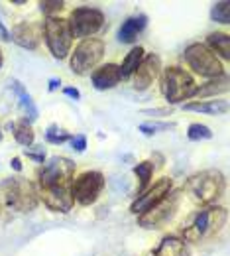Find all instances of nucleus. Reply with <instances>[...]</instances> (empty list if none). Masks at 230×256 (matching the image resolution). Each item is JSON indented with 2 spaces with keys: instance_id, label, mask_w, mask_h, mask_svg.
Wrapping results in <instances>:
<instances>
[{
  "instance_id": "nucleus-29",
  "label": "nucleus",
  "mask_w": 230,
  "mask_h": 256,
  "mask_svg": "<svg viewBox=\"0 0 230 256\" xmlns=\"http://www.w3.org/2000/svg\"><path fill=\"white\" fill-rule=\"evenodd\" d=\"M175 124L173 122H142L138 130L142 132V134H146V136H154V134H158L160 130H169V128H173Z\"/></svg>"
},
{
  "instance_id": "nucleus-8",
  "label": "nucleus",
  "mask_w": 230,
  "mask_h": 256,
  "mask_svg": "<svg viewBox=\"0 0 230 256\" xmlns=\"http://www.w3.org/2000/svg\"><path fill=\"white\" fill-rule=\"evenodd\" d=\"M102 56H104V42L99 38H87L71 54L69 60L71 71L77 75H87L100 64Z\"/></svg>"
},
{
  "instance_id": "nucleus-24",
  "label": "nucleus",
  "mask_w": 230,
  "mask_h": 256,
  "mask_svg": "<svg viewBox=\"0 0 230 256\" xmlns=\"http://www.w3.org/2000/svg\"><path fill=\"white\" fill-rule=\"evenodd\" d=\"M134 174L138 176V180H140V184H138V195H142V193L148 190V186H150V180H152V176H154V162H140V164H136L134 166Z\"/></svg>"
},
{
  "instance_id": "nucleus-14",
  "label": "nucleus",
  "mask_w": 230,
  "mask_h": 256,
  "mask_svg": "<svg viewBox=\"0 0 230 256\" xmlns=\"http://www.w3.org/2000/svg\"><path fill=\"white\" fill-rule=\"evenodd\" d=\"M37 197L43 201L47 209L57 211V213H69L75 205L71 188H47V190L37 188Z\"/></svg>"
},
{
  "instance_id": "nucleus-31",
  "label": "nucleus",
  "mask_w": 230,
  "mask_h": 256,
  "mask_svg": "<svg viewBox=\"0 0 230 256\" xmlns=\"http://www.w3.org/2000/svg\"><path fill=\"white\" fill-rule=\"evenodd\" d=\"M24 156H28L30 160L37 162V164H43L45 162V150L43 146H30L24 150Z\"/></svg>"
},
{
  "instance_id": "nucleus-32",
  "label": "nucleus",
  "mask_w": 230,
  "mask_h": 256,
  "mask_svg": "<svg viewBox=\"0 0 230 256\" xmlns=\"http://www.w3.org/2000/svg\"><path fill=\"white\" fill-rule=\"evenodd\" d=\"M71 146H73L75 152L83 154L85 148H87V136H85V134H77V136H73V138H71Z\"/></svg>"
},
{
  "instance_id": "nucleus-23",
  "label": "nucleus",
  "mask_w": 230,
  "mask_h": 256,
  "mask_svg": "<svg viewBox=\"0 0 230 256\" xmlns=\"http://www.w3.org/2000/svg\"><path fill=\"white\" fill-rule=\"evenodd\" d=\"M144 54H146V52H144L142 46L134 48V50H130V52L126 54V58H124L122 65L118 67V69H120V79H130L132 75H134V71L138 69V65L142 64Z\"/></svg>"
},
{
  "instance_id": "nucleus-4",
  "label": "nucleus",
  "mask_w": 230,
  "mask_h": 256,
  "mask_svg": "<svg viewBox=\"0 0 230 256\" xmlns=\"http://www.w3.org/2000/svg\"><path fill=\"white\" fill-rule=\"evenodd\" d=\"M197 83L191 73L181 67H167L162 75V93L169 104H179L195 95Z\"/></svg>"
},
{
  "instance_id": "nucleus-16",
  "label": "nucleus",
  "mask_w": 230,
  "mask_h": 256,
  "mask_svg": "<svg viewBox=\"0 0 230 256\" xmlns=\"http://www.w3.org/2000/svg\"><path fill=\"white\" fill-rule=\"evenodd\" d=\"M91 81H93V87L97 91H108V89H114L122 79H120V69L116 64H106L97 67L93 73H91Z\"/></svg>"
},
{
  "instance_id": "nucleus-20",
  "label": "nucleus",
  "mask_w": 230,
  "mask_h": 256,
  "mask_svg": "<svg viewBox=\"0 0 230 256\" xmlns=\"http://www.w3.org/2000/svg\"><path fill=\"white\" fill-rule=\"evenodd\" d=\"M12 91L16 93L18 96V100H20V104H22V108H24V112H26V122H33V120H37V116H39V112H37V106H35V102H33L32 95L26 91V87L18 81V79H14L12 81Z\"/></svg>"
},
{
  "instance_id": "nucleus-13",
  "label": "nucleus",
  "mask_w": 230,
  "mask_h": 256,
  "mask_svg": "<svg viewBox=\"0 0 230 256\" xmlns=\"http://www.w3.org/2000/svg\"><path fill=\"white\" fill-rule=\"evenodd\" d=\"M162 73V58L158 54H148L144 56L142 64L134 71V89L136 91H146Z\"/></svg>"
},
{
  "instance_id": "nucleus-33",
  "label": "nucleus",
  "mask_w": 230,
  "mask_h": 256,
  "mask_svg": "<svg viewBox=\"0 0 230 256\" xmlns=\"http://www.w3.org/2000/svg\"><path fill=\"white\" fill-rule=\"evenodd\" d=\"M63 95L71 96L73 100H79V98H81V91L75 89V87H65V89H63Z\"/></svg>"
},
{
  "instance_id": "nucleus-17",
  "label": "nucleus",
  "mask_w": 230,
  "mask_h": 256,
  "mask_svg": "<svg viewBox=\"0 0 230 256\" xmlns=\"http://www.w3.org/2000/svg\"><path fill=\"white\" fill-rule=\"evenodd\" d=\"M148 26V16L146 14H136L130 16L122 22V26L118 28V42L120 44H134L138 40V36L146 30Z\"/></svg>"
},
{
  "instance_id": "nucleus-3",
  "label": "nucleus",
  "mask_w": 230,
  "mask_h": 256,
  "mask_svg": "<svg viewBox=\"0 0 230 256\" xmlns=\"http://www.w3.org/2000/svg\"><path fill=\"white\" fill-rule=\"evenodd\" d=\"M0 193L4 197V203L18 213H30L37 207L39 197L37 188L32 182L24 178H8L0 184Z\"/></svg>"
},
{
  "instance_id": "nucleus-9",
  "label": "nucleus",
  "mask_w": 230,
  "mask_h": 256,
  "mask_svg": "<svg viewBox=\"0 0 230 256\" xmlns=\"http://www.w3.org/2000/svg\"><path fill=\"white\" fill-rule=\"evenodd\" d=\"M179 201H181V192H173L171 190L162 201H158L154 207H150L148 211L138 215V224L142 228H150V230L162 228L175 215V211L179 207Z\"/></svg>"
},
{
  "instance_id": "nucleus-11",
  "label": "nucleus",
  "mask_w": 230,
  "mask_h": 256,
  "mask_svg": "<svg viewBox=\"0 0 230 256\" xmlns=\"http://www.w3.org/2000/svg\"><path fill=\"white\" fill-rule=\"evenodd\" d=\"M104 190V176L97 170L83 172L71 182V195L73 201H77L83 207L93 205L99 199L100 192Z\"/></svg>"
},
{
  "instance_id": "nucleus-15",
  "label": "nucleus",
  "mask_w": 230,
  "mask_h": 256,
  "mask_svg": "<svg viewBox=\"0 0 230 256\" xmlns=\"http://www.w3.org/2000/svg\"><path fill=\"white\" fill-rule=\"evenodd\" d=\"M41 24H33V22H20L12 28L10 32V40L14 44H18L24 50H37L39 42H41Z\"/></svg>"
},
{
  "instance_id": "nucleus-34",
  "label": "nucleus",
  "mask_w": 230,
  "mask_h": 256,
  "mask_svg": "<svg viewBox=\"0 0 230 256\" xmlns=\"http://www.w3.org/2000/svg\"><path fill=\"white\" fill-rule=\"evenodd\" d=\"M144 114H162V116H169L171 108H154V110H144Z\"/></svg>"
},
{
  "instance_id": "nucleus-36",
  "label": "nucleus",
  "mask_w": 230,
  "mask_h": 256,
  "mask_svg": "<svg viewBox=\"0 0 230 256\" xmlns=\"http://www.w3.org/2000/svg\"><path fill=\"white\" fill-rule=\"evenodd\" d=\"M59 85H61V81L53 77V79H49V85H47V89H49V91H57V89H59Z\"/></svg>"
},
{
  "instance_id": "nucleus-39",
  "label": "nucleus",
  "mask_w": 230,
  "mask_h": 256,
  "mask_svg": "<svg viewBox=\"0 0 230 256\" xmlns=\"http://www.w3.org/2000/svg\"><path fill=\"white\" fill-rule=\"evenodd\" d=\"M2 138H4V134H2V128H0V142H2Z\"/></svg>"
},
{
  "instance_id": "nucleus-22",
  "label": "nucleus",
  "mask_w": 230,
  "mask_h": 256,
  "mask_svg": "<svg viewBox=\"0 0 230 256\" xmlns=\"http://www.w3.org/2000/svg\"><path fill=\"white\" fill-rule=\"evenodd\" d=\"M217 58L221 56L225 62L230 60V36L225 32H213L207 36V44H205Z\"/></svg>"
},
{
  "instance_id": "nucleus-40",
  "label": "nucleus",
  "mask_w": 230,
  "mask_h": 256,
  "mask_svg": "<svg viewBox=\"0 0 230 256\" xmlns=\"http://www.w3.org/2000/svg\"><path fill=\"white\" fill-rule=\"evenodd\" d=\"M0 211H2V205H0Z\"/></svg>"
},
{
  "instance_id": "nucleus-7",
  "label": "nucleus",
  "mask_w": 230,
  "mask_h": 256,
  "mask_svg": "<svg viewBox=\"0 0 230 256\" xmlns=\"http://www.w3.org/2000/svg\"><path fill=\"white\" fill-rule=\"evenodd\" d=\"M41 30H43V40L51 56L55 60H65L71 54V46H73V34H71L67 20L51 16L41 24Z\"/></svg>"
},
{
  "instance_id": "nucleus-19",
  "label": "nucleus",
  "mask_w": 230,
  "mask_h": 256,
  "mask_svg": "<svg viewBox=\"0 0 230 256\" xmlns=\"http://www.w3.org/2000/svg\"><path fill=\"white\" fill-rule=\"evenodd\" d=\"M229 75L227 73H223V75H219V77H213V79H209L205 85H201L197 87V91H195V98H209V96H217V95H223V93H229Z\"/></svg>"
},
{
  "instance_id": "nucleus-6",
  "label": "nucleus",
  "mask_w": 230,
  "mask_h": 256,
  "mask_svg": "<svg viewBox=\"0 0 230 256\" xmlns=\"http://www.w3.org/2000/svg\"><path fill=\"white\" fill-rule=\"evenodd\" d=\"M183 62L189 65V69H193L201 77H219L225 73V67L221 64V60L205 46V44H189L183 52Z\"/></svg>"
},
{
  "instance_id": "nucleus-26",
  "label": "nucleus",
  "mask_w": 230,
  "mask_h": 256,
  "mask_svg": "<svg viewBox=\"0 0 230 256\" xmlns=\"http://www.w3.org/2000/svg\"><path fill=\"white\" fill-rule=\"evenodd\" d=\"M211 18L219 24H230V2H215L211 8Z\"/></svg>"
},
{
  "instance_id": "nucleus-35",
  "label": "nucleus",
  "mask_w": 230,
  "mask_h": 256,
  "mask_svg": "<svg viewBox=\"0 0 230 256\" xmlns=\"http://www.w3.org/2000/svg\"><path fill=\"white\" fill-rule=\"evenodd\" d=\"M0 40H2V42H10V32L4 28L2 20H0Z\"/></svg>"
},
{
  "instance_id": "nucleus-2",
  "label": "nucleus",
  "mask_w": 230,
  "mask_h": 256,
  "mask_svg": "<svg viewBox=\"0 0 230 256\" xmlns=\"http://www.w3.org/2000/svg\"><path fill=\"white\" fill-rule=\"evenodd\" d=\"M183 190L195 203L207 207L225 195L227 180H225V174L219 170H203L185 182Z\"/></svg>"
},
{
  "instance_id": "nucleus-30",
  "label": "nucleus",
  "mask_w": 230,
  "mask_h": 256,
  "mask_svg": "<svg viewBox=\"0 0 230 256\" xmlns=\"http://www.w3.org/2000/svg\"><path fill=\"white\" fill-rule=\"evenodd\" d=\"M63 6H65L63 0H41V2H39V10H41L47 18H51V16L57 14V12H61Z\"/></svg>"
},
{
  "instance_id": "nucleus-37",
  "label": "nucleus",
  "mask_w": 230,
  "mask_h": 256,
  "mask_svg": "<svg viewBox=\"0 0 230 256\" xmlns=\"http://www.w3.org/2000/svg\"><path fill=\"white\" fill-rule=\"evenodd\" d=\"M10 166H12V170H16V172H22V160H20V158H12Z\"/></svg>"
},
{
  "instance_id": "nucleus-25",
  "label": "nucleus",
  "mask_w": 230,
  "mask_h": 256,
  "mask_svg": "<svg viewBox=\"0 0 230 256\" xmlns=\"http://www.w3.org/2000/svg\"><path fill=\"white\" fill-rule=\"evenodd\" d=\"M12 130H14V138H16V142H18L20 146H24V148H30V146H33L35 132H33L32 126H30L26 120H22V122L14 124V126H12Z\"/></svg>"
},
{
  "instance_id": "nucleus-1",
  "label": "nucleus",
  "mask_w": 230,
  "mask_h": 256,
  "mask_svg": "<svg viewBox=\"0 0 230 256\" xmlns=\"http://www.w3.org/2000/svg\"><path fill=\"white\" fill-rule=\"evenodd\" d=\"M227 219H229V213H227L225 207L207 205V207L195 211L189 217V221L185 223L183 230H181L183 240L185 242H193V244L205 242V240L213 238L227 224Z\"/></svg>"
},
{
  "instance_id": "nucleus-18",
  "label": "nucleus",
  "mask_w": 230,
  "mask_h": 256,
  "mask_svg": "<svg viewBox=\"0 0 230 256\" xmlns=\"http://www.w3.org/2000/svg\"><path fill=\"white\" fill-rule=\"evenodd\" d=\"M152 256H189V248L183 238L175 234H167L162 238V242L158 244Z\"/></svg>"
},
{
  "instance_id": "nucleus-28",
  "label": "nucleus",
  "mask_w": 230,
  "mask_h": 256,
  "mask_svg": "<svg viewBox=\"0 0 230 256\" xmlns=\"http://www.w3.org/2000/svg\"><path fill=\"white\" fill-rule=\"evenodd\" d=\"M71 138H73V136H69L67 132L59 130V128H57V124H51V126L45 130V142H47V144H55V146H61V144L69 142Z\"/></svg>"
},
{
  "instance_id": "nucleus-10",
  "label": "nucleus",
  "mask_w": 230,
  "mask_h": 256,
  "mask_svg": "<svg viewBox=\"0 0 230 256\" xmlns=\"http://www.w3.org/2000/svg\"><path fill=\"white\" fill-rule=\"evenodd\" d=\"M67 24L71 28L73 38L87 40V38L95 36L104 26V14L99 8H93V6H79V8L71 10Z\"/></svg>"
},
{
  "instance_id": "nucleus-27",
  "label": "nucleus",
  "mask_w": 230,
  "mask_h": 256,
  "mask_svg": "<svg viewBox=\"0 0 230 256\" xmlns=\"http://www.w3.org/2000/svg\"><path fill=\"white\" fill-rule=\"evenodd\" d=\"M187 138L193 140V142H201V140H211L213 138V130L207 126V124H201V122H193L187 128Z\"/></svg>"
},
{
  "instance_id": "nucleus-38",
  "label": "nucleus",
  "mask_w": 230,
  "mask_h": 256,
  "mask_svg": "<svg viewBox=\"0 0 230 256\" xmlns=\"http://www.w3.org/2000/svg\"><path fill=\"white\" fill-rule=\"evenodd\" d=\"M2 65H4V56H2V50H0V69H2Z\"/></svg>"
},
{
  "instance_id": "nucleus-21",
  "label": "nucleus",
  "mask_w": 230,
  "mask_h": 256,
  "mask_svg": "<svg viewBox=\"0 0 230 256\" xmlns=\"http://www.w3.org/2000/svg\"><path fill=\"white\" fill-rule=\"evenodd\" d=\"M183 110L203 112V114H225L229 110V102L227 100H193V102H185Z\"/></svg>"
},
{
  "instance_id": "nucleus-12",
  "label": "nucleus",
  "mask_w": 230,
  "mask_h": 256,
  "mask_svg": "<svg viewBox=\"0 0 230 256\" xmlns=\"http://www.w3.org/2000/svg\"><path fill=\"white\" fill-rule=\"evenodd\" d=\"M173 190V182L169 178H162L158 180L152 188H148L142 195H138V199L130 205V213L134 215H140L144 211H148L150 207H154L158 201H162L167 193Z\"/></svg>"
},
{
  "instance_id": "nucleus-5",
  "label": "nucleus",
  "mask_w": 230,
  "mask_h": 256,
  "mask_svg": "<svg viewBox=\"0 0 230 256\" xmlns=\"http://www.w3.org/2000/svg\"><path fill=\"white\" fill-rule=\"evenodd\" d=\"M75 180V162L63 156H53L43 162V168L37 172V188H71Z\"/></svg>"
}]
</instances>
